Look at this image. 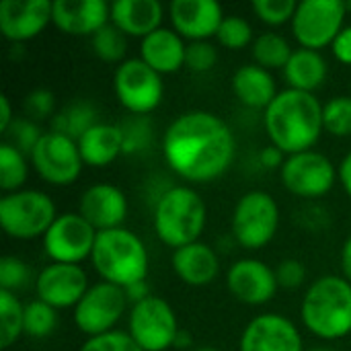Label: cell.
<instances>
[{
  "label": "cell",
  "mask_w": 351,
  "mask_h": 351,
  "mask_svg": "<svg viewBox=\"0 0 351 351\" xmlns=\"http://www.w3.org/2000/svg\"><path fill=\"white\" fill-rule=\"evenodd\" d=\"M169 169L185 181L210 183L222 177L237 154L230 125L212 111L193 109L175 117L162 138Z\"/></svg>",
  "instance_id": "6da1fadb"
},
{
  "label": "cell",
  "mask_w": 351,
  "mask_h": 351,
  "mask_svg": "<svg viewBox=\"0 0 351 351\" xmlns=\"http://www.w3.org/2000/svg\"><path fill=\"white\" fill-rule=\"evenodd\" d=\"M263 125L271 146L286 156L315 150L323 125V103L315 93L284 88L263 111Z\"/></svg>",
  "instance_id": "7a4b0ae2"
},
{
  "label": "cell",
  "mask_w": 351,
  "mask_h": 351,
  "mask_svg": "<svg viewBox=\"0 0 351 351\" xmlns=\"http://www.w3.org/2000/svg\"><path fill=\"white\" fill-rule=\"evenodd\" d=\"M300 321L323 341H339L351 335L350 280L343 276L317 278L302 296Z\"/></svg>",
  "instance_id": "3957f363"
},
{
  "label": "cell",
  "mask_w": 351,
  "mask_h": 351,
  "mask_svg": "<svg viewBox=\"0 0 351 351\" xmlns=\"http://www.w3.org/2000/svg\"><path fill=\"white\" fill-rule=\"evenodd\" d=\"M90 265L99 274L101 282L125 290L138 282H146L150 271V255L144 241L136 232L121 226L97 234Z\"/></svg>",
  "instance_id": "277c9868"
},
{
  "label": "cell",
  "mask_w": 351,
  "mask_h": 351,
  "mask_svg": "<svg viewBox=\"0 0 351 351\" xmlns=\"http://www.w3.org/2000/svg\"><path fill=\"white\" fill-rule=\"evenodd\" d=\"M208 222L204 197L189 185H173L154 204L152 226L158 241L173 251L197 243Z\"/></svg>",
  "instance_id": "5b68a950"
},
{
  "label": "cell",
  "mask_w": 351,
  "mask_h": 351,
  "mask_svg": "<svg viewBox=\"0 0 351 351\" xmlns=\"http://www.w3.org/2000/svg\"><path fill=\"white\" fill-rule=\"evenodd\" d=\"M58 216L53 199L39 189H21L0 199V226L16 241L43 239Z\"/></svg>",
  "instance_id": "8992f818"
},
{
  "label": "cell",
  "mask_w": 351,
  "mask_h": 351,
  "mask_svg": "<svg viewBox=\"0 0 351 351\" xmlns=\"http://www.w3.org/2000/svg\"><path fill=\"white\" fill-rule=\"evenodd\" d=\"M232 237L247 251L267 247L280 228V206L274 195L261 189L247 191L232 210Z\"/></svg>",
  "instance_id": "52a82bcc"
},
{
  "label": "cell",
  "mask_w": 351,
  "mask_h": 351,
  "mask_svg": "<svg viewBox=\"0 0 351 351\" xmlns=\"http://www.w3.org/2000/svg\"><path fill=\"white\" fill-rule=\"evenodd\" d=\"M113 90L125 111L146 117L162 103L165 82L144 60L128 58L113 74Z\"/></svg>",
  "instance_id": "ba28073f"
},
{
  "label": "cell",
  "mask_w": 351,
  "mask_h": 351,
  "mask_svg": "<svg viewBox=\"0 0 351 351\" xmlns=\"http://www.w3.org/2000/svg\"><path fill=\"white\" fill-rule=\"evenodd\" d=\"M346 4L341 0H302L292 19V35L304 49L321 51L333 45L346 27Z\"/></svg>",
  "instance_id": "9c48e42d"
},
{
  "label": "cell",
  "mask_w": 351,
  "mask_h": 351,
  "mask_svg": "<svg viewBox=\"0 0 351 351\" xmlns=\"http://www.w3.org/2000/svg\"><path fill=\"white\" fill-rule=\"evenodd\" d=\"M179 331L173 306L158 296H148L130 308L128 333L142 351H167L175 346Z\"/></svg>",
  "instance_id": "30bf717a"
},
{
  "label": "cell",
  "mask_w": 351,
  "mask_h": 351,
  "mask_svg": "<svg viewBox=\"0 0 351 351\" xmlns=\"http://www.w3.org/2000/svg\"><path fill=\"white\" fill-rule=\"evenodd\" d=\"M130 306L123 288L99 282L86 290L82 300L72 313V321L80 333L88 339L115 331V325L121 321L125 308Z\"/></svg>",
  "instance_id": "8fae6325"
},
{
  "label": "cell",
  "mask_w": 351,
  "mask_h": 351,
  "mask_svg": "<svg viewBox=\"0 0 351 351\" xmlns=\"http://www.w3.org/2000/svg\"><path fill=\"white\" fill-rule=\"evenodd\" d=\"M284 187L302 199H317L327 195L339 181L337 169L329 156L317 150H306L300 154L286 156L280 169Z\"/></svg>",
  "instance_id": "7c38bea8"
},
{
  "label": "cell",
  "mask_w": 351,
  "mask_h": 351,
  "mask_svg": "<svg viewBox=\"0 0 351 351\" xmlns=\"http://www.w3.org/2000/svg\"><path fill=\"white\" fill-rule=\"evenodd\" d=\"M35 173L49 185L66 187L78 181L82 173V156L76 140L58 132H45L29 156Z\"/></svg>",
  "instance_id": "4fadbf2b"
},
{
  "label": "cell",
  "mask_w": 351,
  "mask_h": 351,
  "mask_svg": "<svg viewBox=\"0 0 351 351\" xmlns=\"http://www.w3.org/2000/svg\"><path fill=\"white\" fill-rule=\"evenodd\" d=\"M97 234L78 212H66L56 218L41 243L51 263L80 265L84 259H90Z\"/></svg>",
  "instance_id": "5bb4252c"
},
{
  "label": "cell",
  "mask_w": 351,
  "mask_h": 351,
  "mask_svg": "<svg viewBox=\"0 0 351 351\" xmlns=\"http://www.w3.org/2000/svg\"><path fill=\"white\" fill-rule=\"evenodd\" d=\"M37 300L49 304L56 311L76 308V304L86 294L88 276L80 265L68 263H47L33 280Z\"/></svg>",
  "instance_id": "9a60e30c"
},
{
  "label": "cell",
  "mask_w": 351,
  "mask_h": 351,
  "mask_svg": "<svg viewBox=\"0 0 351 351\" xmlns=\"http://www.w3.org/2000/svg\"><path fill=\"white\" fill-rule=\"evenodd\" d=\"M239 351H304V346L298 327L288 317L263 313L245 325Z\"/></svg>",
  "instance_id": "2e32d148"
},
{
  "label": "cell",
  "mask_w": 351,
  "mask_h": 351,
  "mask_svg": "<svg viewBox=\"0 0 351 351\" xmlns=\"http://www.w3.org/2000/svg\"><path fill=\"white\" fill-rule=\"evenodd\" d=\"M226 288L230 294L249 306H263L274 300L278 294L276 269L259 259H239L230 265L226 274Z\"/></svg>",
  "instance_id": "e0dca14e"
},
{
  "label": "cell",
  "mask_w": 351,
  "mask_h": 351,
  "mask_svg": "<svg viewBox=\"0 0 351 351\" xmlns=\"http://www.w3.org/2000/svg\"><path fill=\"white\" fill-rule=\"evenodd\" d=\"M53 19V2L47 0H2L0 33L10 43L35 39Z\"/></svg>",
  "instance_id": "ac0fdd59"
},
{
  "label": "cell",
  "mask_w": 351,
  "mask_h": 351,
  "mask_svg": "<svg viewBox=\"0 0 351 351\" xmlns=\"http://www.w3.org/2000/svg\"><path fill=\"white\" fill-rule=\"evenodd\" d=\"M173 29L191 41H210L224 21L222 4L216 0H173L169 4Z\"/></svg>",
  "instance_id": "d6986e66"
},
{
  "label": "cell",
  "mask_w": 351,
  "mask_h": 351,
  "mask_svg": "<svg viewBox=\"0 0 351 351\" xmlns=\"http://www.w3.org/2000/svg\"><path fill=\"white\" fill-rule=\"evenodd\" d=\"M78 214L97 232L115 230L121 228L128 218V197L111 183H95L82 191Z\"/></svg>",
  "instance_id": "ffe728a7"
},
{
  "label": "cell",
  "mask_w": 351,
  "mask_h": 351,
  "mask_svg": "<svg viewBox=\"0 0 351 351\" xmlns=\"http://www.w3.org/2000/svg\"><path fill=\"white\" fill-rule=\"evenodd\" d=\"M51 23L66 35L93 37L111 23V4L105 0H56Z\"/></svg>",
  "instance_id": "44dd1931"
},
{
  "label": "cell",
  "mask_w": 351,
  "mask_h": 351,
  "mask_svg": "<svg viewBox=\"0 0 351 351\" xmlns=\"http://www.w3.org/2000/svg\"><path fill=\"white\" fill-rule=\"evenodd\" d=\"M171 267L183 284L191 288H204V286H210L218 278L220 259H218V253L210 245L197 241V243H191L187 247L173 251Z\"/></svg>",
  "instance_id": "7402d4cb"
},
{
  "label": "cell",
  "mask_w": 351,
  "mask_h": 351,
  "mask_svg": "<svg viewBox=\"0 0 351 351\" xmlns=\"http://www.w3.org/2000/svg\"><path fill=\"white\" fill-rule=\"evenodd\" d=\"M185 39L169 27H160L140 41V60H144L160 76L175 74L185 68Z\"/></svg>",
  "instance_id": "603a6c76"
},
{
  "label": "cell",
  "mask_w": 351,
  "mask_h": 351,
  "mask_svg": "<svg viewBox=\"0 0 351 351\" xmlns=\"http://www.w3.org/2000/svg\"><path fill=\"white\" fill-rule=\"evenodd\" d=\"M165 8L158 0H117L111 4V23L125 37H148L162 27Z\"/></svg>",
  "instance_id": "cb8c5ba5"
},
{
  "label": "cell",
  "mask_w": 351,
  "mask_h": 351,
  "mask_svg": "<svg viewBox=\"0 0 351 351\" xmlns=\"http://www.w3.org/2000/svg\"><path fill=\"white\" fill-rule=\"evenodd\" d=\"M82 162L93 169H103L115 162L123 154V134L121 125L99 121L76 142Z\"/></svg>",
  "instance_id": "d4e9b609"
},
{
  "label": "cell",
  "mask_w": 351,
  "mask_h": 351,
  "mask_svg": "<svg viewBox=\"0 0 351 351\" xmlns=\"http://www.w3.org/2000/svg\"><path fill=\"white\" fill-rule=\"evenodd\" d=\"M232 93L247 109L265 111L280 90L269 70L257 64H245L232 74Z\"/></svg>",
  "instance_id": "484cf974"
},
{
  "label": "cell",
  "mask_w": 351,
  "mask_h": 351,
  "mask_svg": "<svg viewBox=\"0 0 351 351\" xmlns=\"http://www.w3.org/2000/svg\"><path fill=\"white\" fill-rule=\"evenodd\" d=\"M329 66L321 51L298 47L294 49L290 62L284 68V78L288 82V88L315 93L321 88L327 80Z\"/></svg>",
  "instance_id": "4316f807"
},
{
  "label": "cell",
  "mask_w": 351,
  "mask_h": 351,
  "mask_svg": "<svg viewBox=\"0 0 351 351\" xmlns=\"http://www.w3.org/2000/svg\"><path fill=\"white\" fill-rule=\"evenodd\" d=\"M97 121V109L88 101H74L62 107L51 117V132L68 136L72 140H80L84 132H88Z\"/></svg>",
  "instance_id": "83f0119b"
},
{
  "label": "cell",
  "mask_w": 351,
  "mask_h": 351,
  "mask_svg": "<svg viewBox=\"0 0 351 351\" xmlns=\"http://www.w3.org/2000/svg\"><path fill=\"white\" fill-rule=\"evenodd\" d=\"M253 64L265 68V70H284L290 62L294 49L288 43V39L276 31H265L253 41Z\"/></svg>",
  "instance_id": "f1b7e54d"
},
{
  "label": "cell",
  "mask_w": 351,
  "mask_h": 351,
  "mask_svg": "<svg viewBox=\"0 0 351 351\" xmlns=\"http://www.w3.org/2000/svg\"><path fill=\"white\" fill-rule=\"evenodd\" d=\"M29 177V162L27 156L10 146L8 142L0 144V187L6 193L21 191Z\"/></svg>",
  "instance_id": "f546056e"
},
{
  "label": "cell",
  "mask_w": 351,
  "mask_h": 351,
  "mask_svg": "<svg viewBox=\"0 0 351 351\" xmlns=\"http://www.w3.org/2000/svg\"><path fill=\"white\" fill-rule=\"evenodd\" d=\"M25 304L12 292L0 290V348L8 350L23 333Z\"/></svg>",
  "instance_id": "4dcf8cb0"
},
{
  "label": "cell",
  "mask_w": 351,
  "mask_h": 351,
  "mask_svg": "<svg viewBox=\"0 0 351 351\" xmlns=\"http://www.w3.org/2000/svg\"><path fill=\"white\" fill-rule=\"evenodd\" d=\"M90 47L99 60L109 64H121L125 62L123 58L128 51V37L113 23H109L90 37Z\"/></svg>",
  "instance_id": "1f68e13d"
},
{
  "label": "cell",
  "mask_w": 351,
  "mask_h": 351,
  "mask_svg": "<svg viewBox=\"0 0 351 351\" xmlns=\"http://www.w3.org/2000/svg\"><path fill=\"white\" fill-rule=\"evenodd\" d=\"M58 327V311L41 300H31L25 304L23 333L31 339H45Z\"/></svg>",
  "instance_id": "d6a6232c"
},
{
  "label": "cell",
  "mask_w": 351,
  "mask_h": 351,
  "mask_svg": "<svg viewBox=\"0 0 351 351\" xmlns=\"http://www.w3.org/2000/svg\"><path fill=\"white\" fill-rule=\"evenodd\" d=\"M323 125L335 138L351 136V97L339 95L323 105Z\"/></svg>",
  "instance_id": "836d02e7"
},
{
  "label": "cell",
  "mask_w": 351,
  "mask_h": 351,
  "mask_svg": "<svg viewBox=\"0 0 351 351\" xmlns=\"http://www.w3.org/2000/svg\"><path fill=\"white\" fill-rule=\"evenodd\" d=\"M216 39L222 47L226 49H245L249 43H253V27L249 25L247 19L239 16V14H230L224 16V21L220 23V29L216 33Z\"/></svg>",
  "instance_id": "e575fe53"
},
{
  "label": "cell",
  "mask_w": 351,
  "mask_h": 351,
  "mask_svg": "<svg viewBox=\"0 0 351 351\" xmlns=\"http://www.w3.org/2000/svg\"><path fill=\"white\" fill-rule=\"evenodd\" d=\"M43 134L45 132H41L39 123H35L27 117H21V119H14L12 125L4 132V142H8L16 150H21L25 156H31Z\"/></svg>",
  "instance_id": "d590c367"
},
{
  "label": "cell",
  "mask_w": 351,
  "mask_h": 351,
  "mask_svg": "<svg viewBox=\"0 0 351 351\" xmlns=\"http://www.w3.org/2000/svg\"><path fill=\"white\" fill-rule=\"evenodd\" d=\"M123 134V154H142L152 144V123L142 117L134 115L125 123H121Z\"/></svg>",
  "instance_id": "8d00e7d4"
},
{
  "label": "cell",
  "mask_w": 351,
  "mask_h": 351,
  "mask_svg": "<svg viewBox=\"0 0 351 351\" xmlns=\"http://www.w3.org/2000/svg\"><path fill=\"white\" fill-rule=\"evenodd\" d=\"M296 8H298V2L294 0H255L253 2L255 16L269 27L292 23Z\"/></svg>",
  "instance_id": "74e56055"
},
{
  "label": "cell",
  "mask_w": 351,
  "mask_h": 351,
  "mask_svg": "<svg viewBox=\"0 0 351 351\" xmlns=\"http://www.w3.org/2000/svg\"><path fill=\"white\" fill-rule=\"evenodd\" d=\"M29 282H31V269L23 259L14 255H6L0 259V290L16 294L19 290L27 288Z\"/></svg>",
  "instance_id": "f35d334b"
},
{
  "label": "cell",
  "mask_w": 351,
  "mask_h": 351,
  "mask_svg": "<svg viewBox=\"0 0 351 351\" xmlns=\"http://www.w3.org/2000/svg\"><path fill=\"white\" fill-rule=\"evenodd\" d=\"M218 62V49L212 41H191L185 51V68L193 74L210 72Z\"/></svg>",
  "instance_id": "ab89813d"
},
{
  "label": "cell",
  "mask_w": 351,
  "mask_h": 351,
  "mask_svg": "<svg viewBox=\"0 0 351 351\" xmlns=\"http://www.w3.org/2000/svg\"><path fill=\"white\" fill-rule=\"evenodd\" d=\"M78 351H142L128 331H111L99 337H90Z\"/></svg>",
  "instance_id": "60d3db41"
},
{
  "label": "cell",
  "mask_w": 351,
  "mask_h": 351,
  "mask_svg": "<svg viewBox=\"0 0 351 351\" xmlns=\"http://www.w3.org/2000/svg\"><path fill=\"white\" fill-rule=\"evenodd\" d=\"M23 109L27 113V119L39 123L43 119L53 117V109H56V97L51 90L47 88H35L31 93H27L25 101H23Z\"/></svg>",
  "instance_id": "b9f144b4"
},
{
  "label": "cell",
  "mask_w": 351,
  "mask_h": 351,
  "mask_svg": "<svg viewBox=\"0 0 351 351\" xmlns=\"http://www.w3.org/2000/svg\"><path fill=\"white\" fill-rule=\"evenodd\" d=\"M276 278H278L280 288L296 290V288H300L306 282V267L298 259H284L276 267Z\"/></svg>",
  "instance_id": "7bdbcfd3"
},
{
  "label": "cell",
  "mask_w": 351,
  "mask_h": 351,
  "mask_svg": "<svg viewBox=\"0 0 351 351\" xmlns=\"http://www.w3.org/2000/svg\"><path fill=\"white\" fill-rule=\"evenodd\" d=\"M331 51H333L337 62L351 66V25H346L341 29V33L335 37V41L331 45Z\"/></svg>",
  "instance_id": "ee69618b"
},
{
  "label": "cell",
  "mask_w": 351,
  "mask_h": 351,
  "mask_svg": "<svg viewBox=\"0 0 351 351\" xmlns=\"http://www.w3.org/2000/svg\"><path fill=\"white\" fill-rule=\"evenodd\" d=\"M284 152L276 146H265L261 152H259V162L265 167V169H282L284 167Z\"/></svg>",
  "instance_id": "f6af8a7d"
},
{
  "label": "cell",
  "mask_w": 351,
  "mask_h": 351,
  "mask_svg": "<svg viewBox=\"0 0 351 351\" xmlns=\"http://www.w3.org/2000/svg\"><path fill=\"white\" fill-rule=\"evenodd\" d=\"M123 292H125V296H128L130 308H132L134 304H138V302L146 300L148 296H152V294H150V288H148V284H146V282H138V284H134V286L125 288Z\"/></svg>",
  "instance_id": "bcb514c9"
},
{
  "label": "cell",
  "mask_w": 351,
  "mask_h": 351,
  "mask_svg": "<svg viewBox=\"0 0 351 351\" xmlns=\"http://www.w3.org/2000/svg\"><path fill=\"white\" fill-rule=\"evenodd\" d=\"M337 175H339V183L346 189V193L351 197V150L341 158L339 167H337Z\"/></svg>",
  "instance_id": "7dc6e473"
},
{
  "label": "cell",
  "mask_w": 351,
  "mask_h": 351,
  "mask_svg": "<svg viewBox=\"0 0 351 351\" xmlns=\"http://www.w3.org/2000/svg\"><path fill=\"white\" fill-rule=\"evenodd\" d=\"M16 117L12 115V107L6 95H0V132L4 134Z\"/></svg>",
  "instance_id": "c3c4849f"
},
{
  "label": "cell",
  "mask_w": 351,
  "mask_h": 351,
  "mask_svg": "<svg viewBox=\"0 0 351 351\" xmlns=\"http://www.w3.org/2000/svg\"><path fill=\"white\" fill-rule=\"evenodd\" d=\"M339 261H341V271H343V278L351 282V234L346 239L343 247H341V255H339Z\"/></svg>",
  "instance_id": "681fc988"
},
{
  "label": "cell",
  "mask_w": 351,
  "mask_h": 351,
  "mask_svg": "<svg viewBox=\"0 0 351 351\" xmlns=\"http://www.w3.org/2000/svg\"><path fill=\"white\" fill-rule=\"evenodd\" d=\"M191 346H193L191 335H189L185 329H181L179 335H177V339H175V346H173V348H177V350H187V348H191Z\"/></svg>",
  "instance_id": "f907efd6"
},
{
  "label": "cell",
  "mask_w": 351,
  "mask_h": 351,
  "mask_svg": "<svg viewBox=\"0 0 351 351\" xmlns=\"http://www.w3.org/2000/svg\"><path fill=\"white\" fill-rule=\"evenodd\" d=\"M193 351H218V350H214V348H197V350H193Z\"/></svg>",
  "instance_id": "816d5d0a"
},
{
  "label": "cell",
  "mask_w": 351,
  "mask_h": 351,
  "mask_svg": "<svg viewBox=\"0 0 351 351\" xmlns=\"http://www.w3.org/2000/svg\"><path fill=\"white\" fill-rule=\"evenodd\" d=\"M343 4H346V10H348V12H350V10H351V2H348V0H346V2H343Z\"/></svg>",
  "instance_id": "f5cc1de1"
},
{
  "label": "cell",
  "mask_w": 351,
  "mask_h": 351,
  "mask_svg": "<svg viewBox=\"0 0 351 351\" xmlns=\"http://www.w3.org/2000/svg\"><path fill=\"white\" fill-rule=\"evenodd\" d=\"M311 351H333V350H325V348H317V350H311Z\"/></svg>",
  "instance_id": "db71d44e"
}]
</instances>
